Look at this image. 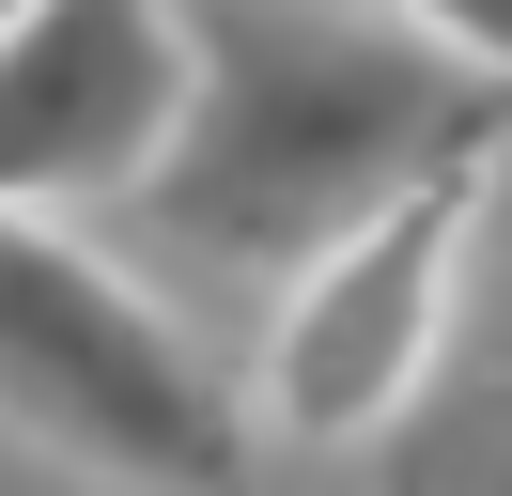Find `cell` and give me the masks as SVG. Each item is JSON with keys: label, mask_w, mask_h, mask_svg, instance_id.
I'll list each match as a JSON object with an SVG mask.
<instances>
[{"label": "cell", "mask_w": 512, "mask_h": 496, "mask_svg": "<svg viewBox=\"0 0 512 496\" xmlns=\"http://www.w3.org/2000/svg\"><path fill=\"white\" fill-rule=\"evenodd\" d=\"M187 124V0H32L0 31V217L140 202Z\"/></svg>", "instance_id": "obj_4"}, {"label": "cell", "mask_w": 512, "mask_h": 496, "mask_svg": "<svg viewBox=\"0 0 512 496\" xmlns=\"http://www.w3.org/2000/svg\"><path fill=\"white\" fill-rule=\"evenodd\" d=\"M450 264H466V171L404 186V202L357 217L342 248H311V264L264 295L249 419L280 434V450H357L373 465V434L419 403V372H435V341H450Z\"/></svg>", "instance_id": "obj_3"}, {"label": "cell", "mask_w": 512, "mask_h": 496, "mask_svg": "<svg viewBox=\"0 0 512 496\" xmlns=\"http://www.w3.org/2000/svg\"><path fill=\"white\" fill-rule=\"evenodd\" d=\"M388 496H512V140L466 171V264H450V341L419 403L373 434Z\"/></svg>", "instance_id": "obj_5"}, {"label": "cell", "mask_w": 512, "mask_h": 496, "mask_svg": "<svg viewBox=\"0 0 512 496\" xmlns=\"http://www.w3.org/2000/svg\"><path fill=\"white\" fill-rule=\"evenodd\" d=\"M497 140H512V78L404 31L388 0H202L187 124L140 171V233L280 295L311 248H342L435 171H481Z\"/></svg>", "instance_id": "obj_1"}, {"label": "cell", "mask_w": 512, "mask_h": 496, "mask_svg": "<svg viewBox=\"0 0 512 496\" xmlns=\"http://www.w3.org/2000/svg\"><path fill=\"white\" fill-rule=\"evenodd\" d=\"M16 16H32V0H0V31H16Z\"/></svg>", "instance_id": "obj_7"}, {"label": "cell", "mask_w": 512, "mask_h": 496, "mask_svg": "<svg viewBox=\"0 0 512 496\" xmlns=\"http://www.w3.org/2000/svg\"><path fill=\"white\" fill-rule=\"evenodd\" d=\"M0 434L109 496H249V388L78 217H0Z\"/></svg>", "instance_id": "obj_2"}, {"label": "cell", "mask_w": 512, "mask_h": 496, "mask_svg": "<svg viewBox=\"0 0 512 496\" xmlns=\"http://www.w3.org/2000/svg\"><path fill=\"white\" fill-rule=\"evenodd\" d=\"M404 31H435V47H466V62H497L512 78V0H388Z\"/></svg>", "instance_id": "obj_6"}]
</instances>
